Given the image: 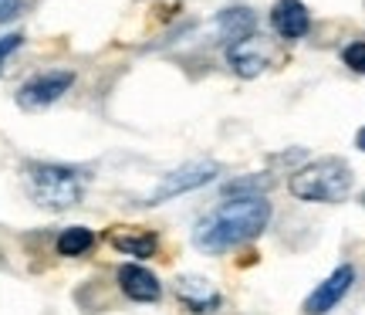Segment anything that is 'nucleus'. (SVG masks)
Instances as JSON below:
<instances>
[{"label": "nucleus", "mask_w": 365, "mask_h": 315, "mask_svg": "<svg viewBox=\"0 0 365 315\" xmlns=\"http://www.w3.org/2000/svg\"><path fill=\"white\" fill-rule=\"evenodd\" d=\"M271 221V200L267 197H223V204L200 217L193 227V244L200 251L220 254V251L240 248L264 234Z\"/></svg>", "instance_id": "obj_1"}, {"label": "nucleus", "mask_w": 365, "mask_h": 315, "mask_svg": "<svg viewBox=\"0 0 365 315\" xmlns=\"http://www.w3.org/2000/svg\"><path fill=\"white\" fill-rule=\"evenodd\" d=\"M352 184H355L352 166L339 156H325L301 166L287 180V190H291L294 200H304V204H339V200L352 194Z\"/></svg>", "instance_id": "obj_2"}, {"label": "nucleus", "mask_w": 365, "mask_h": 315, "mask_svg": "<svg viewBox=\"0 0 365 315\" xmlns=\"http://www.w3.org/2000/svg\"><path fill=\"white\" fill-rule=\"evenodd\" d=\"M24 184L38 207L68 210L75 204H81L88 176L81 170H75V166H61V163H27Z\"/></svg>", "instance_id": "obj_3"}, {"label": "nucleus", "mask_w": 365, "mask_h": 315, "mask_svg": "<svg viewBox=\"0 0 365 315\" xmlns=\"http://www.w3.org/2000/svg\"><path fill=\"white\" fill-rule=\"evenodd\" d=\"M71 85H75V71H65V68L41 71V75L27 79L24 85L17 89V105L27 109V112L48 109V105H54L65 92H71Z\"/></svg>", "instance_id": "obj_4"}, {"label": "nucleus", "mask_w": 365, "mask_h": 315, "mask_svg": "<svg viewBox=\"0 0 365 315\" xmlns=\"http://www.w3.org/2000/svg\"><path fill=\"white\" fill-rule=\"evenodd\" d=\"M217 173L220 166L213 163V159H196V163H186L180 170H173L163 176V184L153 190V197L145 200V204H166V200L180 197V194H190V190H200V186H207L210 180H217Z\"/></svg>", "instance_id": "obj_5"}, {"label": "nucleus", "mask_w": 365, "mask_h": 315, "mask_svg": "<svg viewBox=\"0 0 365 315\" xmlns=\"http://www.w3.org/2000/svg\"><path fill=\"white\" fill-rule=\"evenodd\" d=\"M352 285H355V268L352 264H341V268H335L331 275L318 285V289L304 299V305H301V312L304 315H325V312H331L335 305L352 291Z\"/></svg>", "instance_id": "obj_6"}, {"label": "nucleus", "mask_w": 365, "mask_h": 315, "mask_svg": "<svg viewBox=\"0 0 365 315\" xmlns=\"http://www.w3.org/2000/svg\"><path fill=\"white\" fill-rule=\"evenodd\" d=\"M271 27L277 38L284 41H298L312 31V14L301 0H277L271 11Z\"/></svg>", "instance_id": "obj_7"}, {"label": "nucleus", "mask_w": 365, "mask_h": 315, "mask_svg": "<svg viewBox=\"0 0 365 315\" xmlns=\"http://www.w3.org/2000/svg\"><path fill=\"white\" fill-rule=\"evenodd\" d=\"M118 289L125 299L132 302H159L163 299V285H159V278L143 268V264H122L118 268Z\"/></svg>", "instance_id": "obj_8"}, {"label": "nucleus", "mask_w": 365, "mask_h": 315, "mask_svg": "<svg viewBox=\"0 0 365 315\" xmlns=\"http://www.w3.org/2000/svg\"><path fill=\"white\" fill-rule=\"evenodd\" d=\"M176 299H180V305H186L190 312H217L223 305V295L213 285H210L207 278H176Z\"/></svg>", "instance_id": "obj_9"}, {"label": "nucleus", "mask_w": 365, "mask_h": 315, "mask_svg": "<svg viewBox=\"0 0 365 315\" xmlns=\"http://www.w3.org/2000/svg\"><path fill=\"white\" fill-rule=\"evenodd\" d=\"M227 61H230V68H234L240 79H257L271 58H267V51L261 48L257 38H244L227 48Z\"/></svg>", "instance_id": "obj_10"}, {"label": "nucleus", "mask_w": 365, "mask_h": 315, "mask_svg": "<svg viewBox=\"0 0 365 315\" xmlns=\"http://www.w3.org/2000/svg\"><path fill=\"white\" fill-rule=\"evenodd\" d=\"M108 244H112L118 254H129V258L145 261V258H153L159 251V237L153 234V231H132V227H125V231H112V234H108Z\"/></svg>", "instance_id": "obj_11"}, {"label": "nucleus", "mask_w": 365, "mask_h": 315, "mask_svg": "<svg viewBox=\"0 0 365 315\" xmlns=\"http://www.w3.org/2000/svg\"><path fill=\"white\" fill-rule=\"evenodd\" d=\"M217 27H220V34L230 41V44H237V41H244V38H254L257 17H254L250 7H227V11H220V17H217Z\"/></svg>", "instance_id": "obj_12"}, {"label": "nucleus", "mask_w": 365, "mask_h": 315, "mask_svg": "<svg viewBox=\"0 0 365 315\" xmlns=\"http://www.w3.org/2000/svg\"><path fill=\"white\" fill-rule=\"evenodd\" d=\"M54 248H58L61 258H81V254H88V251L95 248V231L81 227V224L65 227V231L58 234V241H54Z\"/></svg>", "instance_id": "obj_13"}, {"label": "nucleus", "mask_w": 365, "mask_h": 315, "mask_svg": "<svg viewBox=\"0 0 365 315\" xmlns=\"http://www.w3.org/2000/svg\"><path fill=\"white\" fill-rule=\"evenodd\" d=\"M271 176L267 173H247V176H237L230 184H223V197H264L271 190Z\"/></svg>", "instance_id": "obj_14"}, {"label": "nucleus", "mask_w": 365, "mask_h": 315, "mask_svg": "<svg viewBox=\"0 0 365 315\" xmlns=\"http://www.w3.org/2000/svg\"><path fill=\"white\" fill-rule=\"evenodd\" d=\"M341 61L352 68V71H359V75H365V41H352L345 51H341Z\"/></svg>", "instance_id": "obj_15"}, {"label": "nucleus", "mask_w": 365, "mask_h": 315, "mask_svg": "<svg viewBox=\"0 0 365 315\" xmlns=\"http://www.w3.org/2000/svg\"><path fill=\"white\" fill-rule=\"evenodd\" d=\"M24 44V34L21 31H11V34H0V71H4V65H7V58H11L17 48Z\"/></svg>", "instance_id": "obj_16"}, {"label": "nucleus", "mask_w": 365, "mask_h": 315, "mask_svg": "<svg viewBox=\"0 0 365 315\" xmlns=\"http://www.w3.org/2000/svg\"><path fill=\"white\" fill-rule=\"evenodd\" d=\"M24 11V0H0V24H7V21H17Z\"/></svg>", "instance_id": "obj_17"}, {"label": "nucleus", "mask_w": 365, "mask_h": 315, "mask_svg": "<svg viewBox=\"0 0 365 315\" xmlns=\"http://www.w3.org/2000/svg\"><path fill=\"white\" fill-rule=\"evenodd\" d=\"M355 146H359V149H362V153H365V126H362V129H359V136H355Z\"/></svg>", "instance_id": "obj_18"}]
</instances>
